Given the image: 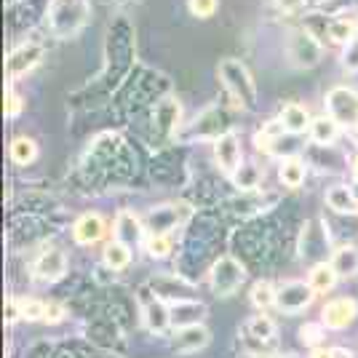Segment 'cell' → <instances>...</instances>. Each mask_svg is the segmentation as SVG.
I'll use <instances>...</instances> for the list:
<instances>
[{
    "instance_id": "obj_21",
    "label": "cell",
    "mask_w": 358,
    "mask_h": 358,
    "mask_svg": "<svg viewBox=\"0 0 358 358\" xmlns=\"http://www.w3.org/2000/svg\"><path fill=\"white\" fill-rule=\"evenodd\" d=\"M305 177H308V164H305L302 158L292 155V158L281 161V169H278V179H281V185L292 187V190H297L299 185L305 182Z\"/></svg>"
},
{
    "instance_id": "obj_4",
    "label": "cell",
    "mask_w": 358,
    "mask_h": 358,
    "mask_svg": "<svg viewBox=\"0 0 358 358\" xmlns=\"http://www.w3.org/2000/svg\"><path fill=\"white\" fill-rule=\"evenodd\" d=\"M327 115L340 126L358 129V94L353 89L337 86L327 94Z\"/></svg>"
},
{
    "instance_id": "obj_22",
    "label": "cell",
    "mask_w": 358,
    "mask_h": 358,
    "mask_svg": "<svg viewBox=\"0 0 358 358\" xmlns=\"http://www.w3.org/2000/svg\"><path fill=\"white\" fill-rule=\"evenodd\" d=\"M337 278L340 275L334 273L331 262H318V265H313L310 275H308V284L313 286L315 294H327V292H331L337 286Z\"/></svg>"
},
{
    "instance_id": "obj_14",
    "label": "cell",
    "mask_w": 358,
    "mask_h": 358,
    "mask_svg": "<svg viewBox=\"0 0 358 358\" xmlns=\"http://www.w3.org/2000/svg\"><path fill=\"white\" fill-rule=\"evenodd\" d=\"M169 315H171V327H195L203 321L206 315V305L201 302H193V299H174L169 305Z\"/></svg>"
},
{
    "instance_id": "obj_12",
    "label": "cell",
    "mask_w": 358,
    "mask_h": 358,
    "mask_svg": "<svg viewBox=\"0 0 358 358\" xmlns=\"http://www.w3.org/2000/svg\"><path fill=\"white\" fill-rule=\"evenodd\" d=\"M209 340H211L209 329L203 327V324H195V327L177 329V334L171 340V348L177 353H198V350H203L209 345Z\"/></svg>"
},
{
    "instance_id": "obj_40",
    "label": "cell",
    "mask_w": 358,
    "mask_h": 358,
    "mask_svg": "<svg viewBox=\"0 0 358 358\" xmlns=\"http://www.w3.org/2000/svg\"><path fill=\"white\" fill-rule=\"evenodd\" d=\"M350 190H353V198H356V203H358V179L353 182V185H350Z\"/></svg>"
},
{
    "instance_id": "obj_28",
    "label": "cell",
    "mask_w": 358,
    "mask_h": 358,
    "mask_svg": "<svg viewBox=\"0 0 358 358\" xmlns=\"http://www.w3.org/2000/svg\"><path fill=\"white\" fill-rule=\"evenodd\" d=\"M145 249L152 259H164L171 254V238L166 236V233H152L148 241H145Z\"/></svg>"
},
{
    "instance_id": "obj_32",
    "label": "cell",
    "mask_w": 358,
    "mask_h": 358,
    "mask_svg": "<svg viewBox=\"0 0 358 358\" xmlns=\"http://www.w3.org/2000/svg\"><path fill=\"white\" fill-rule=\"evenodd\" d=\"M343 67L348 70V73H358V35L350 41V43H345Z\"/></svg>"
},
{
    "instance_id": "obj_3",
    "label": "cell",
    "mask_w": 358,
    "mask_h": 358,
    "mask_svg": "<svg viewBox=\"0 0 358 358\" xmlns=\"http://www.w3.org/2000/svg\"><path fill=\"white\" fill-rule=\"evenodd\" d=\"M211 289L217 292V297H233L241 289V284L246 281V270L238 259L233 257H220L214 265H211Z\"/></svg>"
},
{
    "instance_id": "obj_10",
    "label": "cell",
    "mask_w": 358,
    "mask_h": 358,
    "mask_svg": "<svg viewBox=\"0 0 358 358\" xmlns=\"http://www.w3.org/2000/svg\"><path fill=\"white\" fill-rule=\"evenodd\" d=\"M214 158L224 174H236L243 164V152H241V139L236 131H227L220 139H214Z\"/></svg>"
},
{
    "instance_id": "obj_41",
    "label": "cell",
    "mask_w": 358,
    "mask_h": 358,
    "mask_svg": "<svg viewBox=\"0 0 358 358\" xmlns=\"http://www.w3.org/2000/svg\"><path fill=\"white\" fill-rule=\"evenodd\" d=\"M353 171H356V179H358V158L353 161Z\"/></svg>"
},
{
    "instance_id": "obj_30",
    "label": "cell",
    "mask_w": 358,
    "mask_h": 358,
    "mask_svg": "<svg viewBox=\"0 0 358 358\" xmlns=\"http://www.w3.org/2000/svg\"><path fill=\"white\" fill-rule=\"evenodd\" d=\"M217 6H220V0H187L190 14L198 16V19H209V16H214L217 14Z\"/></svg>"
},
{
    "instance_id": "obj_6",
    "label": "cell",
    "mask_w": 358,
    "mask_h": 358,
    "mask_svg": "<svg viewBox=\"0 0 358 358\" xmlns=\"http://www.w3.org/2000/svg\"><path fill=\"white\" fill-rule=\"evenodd\" d=\"M313 299H315V292L310 284H305V281H289V284H284L275 292V308L286 315H294L308 310L313 305Z\"/></svg>"
},
{
    "instance_id": "obj_27",
    "label": "cell",
    "mask_w": 358,
    "mask_h": 358,
    "mask_svg": "<svg viewBox=\"0 0 358 358\" xmlns=\"http://www.w3.org/2000/svg\"><path fill=\"white\" fill-rule=\"evenodd\" d=\"M275 292H278V289H273L270 281H257V284L252 286V305L259 308V310L275 305Z\"/></svg>"
},
{
    "instance_id": "obj_36",
    "label": "cell",
    "mask_w": 358,
    "mask_h": 358,
    "mask_svg": "<svg viewBox=\"0 0 358 358\" xmlns=\"http://www.w3.org/2000/svg\"><path fill=\"white\" fill-rule=\"evenodd\" d=\"M16 318H22V305L14 297H8V302H6V321L14 324Z\"/></svg>"
},
{
    "instance_id": "obj_1",
    "label": "cell",
    "mask_w": 358,
    "mask_h": 358,
    "mask_svg": "<svg viewBox=\"0 0 358 358\" xmlns=\"http://www.w3.org/2000/svg\"><path fill=\"white\" fill-rule=\"evenodd\" d=\"M45 16H48L51 35L59 38V41H67V38H75L86 27L91 16V6L89 0H51Z\"/></svg>"
},
{
    "instance_id": "obj_20",
    "label": "cell",
    "mask_w": 358,
    "mask_h": 358,
    "mask_svg": "<svg viewBox=\"0 0 358 358\" xmlns=\"http://www.w3.org/2000/svg\"><path fill=\"white\" fill-rule=\"evenodd\" d=\"M331 268L340 278L358 275V246H340L331 254Z\"/></svg>"
},
{
    "instance_id": "obj_17",
    "label": "cell",
    "mask_w": 358,
    "mask_h": 358,
    "mask_svg": "<svg viewBox=\"0 0 358 358\" xmlns=\"http://www.w3.org/2000/svg\"><path fill=\"white\" fill-rule=\"evenodd\" d=\"M356 35H358V19H350L348 14L331 16V19H329V32H327L329 43L345 45V43H350Z\"/></svg>"
},
{
    "instance_id": "obj_16",
    "label": "cell",
    "mask_w": 358,
    "mask_h": 358,
    "mask_svg": "<svg viewBox=\"0 0 358 358\" xmlns=\"http://www.w3.org/2000/svg\"><path fill=\"white\" fill-rule=\"evenodd\" d=\"M281 126H284L286 134H305V131H310V115H308V110L297 102H292V105H286L281 110Z\"/></svg>"
},
{
    "instance_id": "obj_18",
    "label": "cell",
    "mask_w": 358,
    "mask_h": 358,
    "mask_svg": "<svg viewBox=\"0 0 358 358\" xmlns=\"http://www.w3.org/2000/svg\"><path fill=\"white\" fill-rule=\"evenodd\" d=\"M310 139H313L318 148H331L334 145V139L340 136V123L334 118H329V115H321V118H315L310 123Z\"/></svg>"
},
{
    "instance_id": "obj_44",
    "label": "cell",
    "mask_w": 358,
    "mask_h": 358,
    "mask_svg": "<svg viewBox=\"0 0 358 358\" xmlns=\"http://www.w3.org/2000/svg\"><path fill=\"white\" fill-rule=\"evenodd\" d=\"M356 145H358V134H356Z\"/></svg>"
},
{
    "instance_id": "obj_19",
    "label": "cell",
    "mask_w": 358,
    "mask_h": 358,
    "mask_svg": "<svg viewBox=\"0 0 358 358\" xmlns=\"http://www.w3.org/2000/svg\"><path fill=\"white\" fill-rule=\"evenodd\" d=\"M327 206L337 214H358V203L353 198V190L348 185H334L327 190Z\"/></svg>"
},
{
    "instance_id": "obj_34",
    "label": "cell",
    "mask_w": 358,
    "mask_h": 358,
    "mask_svg": "<svg viewBox=\"0 0 358 358\" xmlns=\"http://www.w3.org/2000/svg\"><path fill=\"white\" fill-rule=\"evenodd\" d=\"M353 6H358V0H324V8L331 16L348 14V8H353Z\"/></svg>"
},
{
    "instance_id": "obj_7",
    "label": "cell",
    "mask_w": 358,
    "mask_h": 358,
    "mask_svg": "<svg viewBox=\"0 0 358 358\" xmlns=\"http://www.w3.org/2000/svg\"><path fill=\"white\" fill-rule=\"evenodd\" d=\"M43 59V45L35 43V41H27V43L16 45L14 51L8 54V59H6V70H8V78H11V83H14L16 78H22V75H27L32 67H38V62Z\"/></svg>"
},
{
    "instance_id": "obj_25",
    "label": "cell",
    "mask_w": 358,
    "mask_h": 358,
    "mask_svg": "<svg viewBox=\"0 0 358 358\" xmlns=\"http://www.w3.org/2000/svg\"><path fill=\"white\" fill-rule=\"evenodd\" d=\"M246 331H249V337L257 340V343H268L275 337V324H273V318L268 315H254L252 321L246 324Z\"/></svg>"
},
{
    "instance_id": "obj_37",
    "label": "cell",
    "mask_w": 358,
    "mask_h": 358,
    "mask_svg": "<svg viewBox=\"0 0 358 358\" xmlns=\"http://www.w3.org/2000/svg\"><path fill=\"white\" fill-rule=\"evenodd\" d=\"M62 318H64V308L51 302L48 310H45V321H48V324H57V321H62Z\"/></svg>"
},
{
    "instance_id": "obj_2",
    "label": "cell",
    "mask_w": 358,
    "mask_h": 358,
    "mask_svg": "<svg viewBox=\"0 0 358 358\" xmlns=\"http://www.w3.org/2000/svg\"><path fill=\"white\" fill-rule=\"evenodd\" d=\"M217 73L222 78L224 91L236 99V105L243 110H254L257 107V86L252 80V73L243 67V62L238 59H222Z\"/></svg>"
},
{
    "instance_id": "obj_15",
    "label": "cell",
    "mask_w": 358,
    "mask_h": 358,
    "mask_svg": "<svg viewBox=\"0 0 358 358\" xmlns=\"http://www.w3.org/2000/svg\"><path fill=\"white\" fill-rule=\"evenodd\" d=\"M142 238H145L142 222L136 220L131 211H120L118 217H115V241H120V243H126V246L134 249L136 243H142Z\"/></svg>"
},
{
    "instance_id": "obj_39",
    "label": "cell",
    "mask_w": 358,
    "mask_h": 358,
    "mask_svg": "<svg viewBox=\"0 0 358 358\" xmlns=\"http://www.w3.org/2000/svg\"><path fill=\"white\" fill-rule=\"evenodd\" d=\"M310 358H331V350H324V348H315Z\"/></svg>"
},
{
    "instance_id": "obj_42",
    "label": "cell",
    "mask_w": 358,
    "mask_h": 358,
    "mask_svg": "<svg viewBox=\"0 0 358 358\" xmlns=\"http://www.w3.org/2000/svg\"><path fill=\"white\" fill-rule=\"evenodd\" d=\"M262 358H297V356H262Z\"/></svg>"
},
{
    "instance_id": "obj_9",
    "label": "cell",
    "mask_w": 358,
    "mask_h": 358,
    "mask_svg": "<svg viewBox=\"0 0 358 358\" xmlns=\"http://www.w3.org/2000/svg\"><path fill=\"white\" fill-rule=\"evenodd\" d=\"M356 318H358V305H356V299H350V297L331 299V302L324 305V310H321V324L327 329H334V331L348 329Z\"/></svg>"
},
{
    "instance_id": "obj_13",
    "label": "cell",
    "mask_w": 358,
    "mask_h": 358,
    "mask_svg": "<svg viewBox=\"0 0 358 358\" xmlns=\"http://www.w3.org/2000/svg\"><path fill=\"white\" fill-rule=\"evenodd\" d=\"M64 273H67V254L62 249L51 246L35 259V275L41 281H59Z\"/></svg>"
},
{
    "instance_id": "obj_8",
    "label": "cell",
    "mask_w": 358,
    "mask_h": 358,
    "mask_svg": "<svg viewBox=\"0 0 358 358\" xmlns=\"http://www.w3.org/2000/svg\"><path fill=\"white\" fill-rule=\"evenodd\" d=\"M139 305H142V318L148 324L150 331L164 334L171 327V315H169V305L158 294H150L148 289H139Z\"/></svg>"
},
{
    "instance_id": "obj_38",
    "label": "cell",
    "mask_w": 358,
    "mask_h": 358,
    "mask_svg": "<svg viewBox=\"0 0 358 358\" xmlns=\"http://www.w3.org/2000/svg\"><path fill=\"white\" fill-rule=\"evenodd\" d=\"M329 350H331V358H356L353 350H348V348H329Z\"/></svg>"
},
{
    "instance_id": "obj_23",
    "label": "cell",
    "mask_w": 358,
    "mask_h": 358,
    "mask_svg": "<svg viewBox=\"0 0 358 358\" xmlns=\"http://www.w3.org/2000/svg\"><path fill=\"white\" fill-rule=\"evenodd\" d=\"M8 155L16 166H30L38 158V145L30 136H16L14 142L8 145Z\"/></svg>"
},
{
    "instance_id": "obj_33",
    "label": "cell",
    "mask_w": 358,
    "mask_h": 358,
    "mask_svg": "<svg viewBox=\"0 0 358 358\" xmlns=\"http://www.w3.org/2000/svg\"><path fill=\"white\" fill-rule=\"evenodd\" d=\"M22 107H24L22 96L8 86V91H6V115H8V118H16V115L22 113Z\"/></svg>"
},
{
    "instance_id": "obj_26",
    "label": "cell",
    "mask_w": 358,
    "mask_h": 358,
    "mask_svg": "<svg viewBox=\"0 0 358 358\" xmlns=\"http://www.w3.org/2000/svg\"><path fill=\"white\" fill-rule=\"evenodd\" d=\"M233 182L241 190H257L259 182H262V171H259V166L254 164H241V169L233 174Z\"/></svg>"
},
{
    "instance_id": "obj_11",
    "label": "cell",
    "mask_w": 358,
    "mask_h": 358,
    "mask_svg": "<svg viewBox=\"0 0 358 358\" xmlns=\"http://www.w3.org/2000/svg\"><path fill=\"white\" fill-rule=\"evenodd\" d=\"M105 233H107L105 217L96 214V211H89V214L78 217L73 224V238H75V243H80V246H91V243L102 241Z\"/></svg>"
},
{
    "instance_id": "obj_35",
    "label": "cell",
    "mask_w": 358,
    "mask_h": 358,
    "mask_svg": "<svg viewBox=\"0 0 358 358\" xmlns=\"http://www.w3.org/2000/svg\"><path fill=\"white\" fill-rule=\"evenodd\" d=\"M305 6H308V0H275V8H278L281 14H286V16L299 14Z\"/></svg>"
},
{
    "instance_id": "obj_29",
    "label": "cell",
    "mask_w": 358,
    "mask_h": 358,
    "mask_svg": "<svg viewBox=\"0 0 358 358\" xmlns=\"http://www.w3.org/2000/svg\"><path fill=\"white\" fill-rule=\"evenodd\" d=\"M299 340L308 345V348H318L321 340H324V324H313V321H308L305 327L299 329Z\"/></svg>"
},
{
    "instance_id": "obj_31",
    "label": "cell",
    "mask_w": 358,
    "mask_h": 358,
    "mask_svg": "<svg viewBox=\"0 0 358 358\" xmlns=\"http://www.w3.org/2000/svg\"><path fill=\"white\" fill-rule=\"evenodd\" d=\"M45 310H48V305L41 302V299H27V302H22V318H27V321H45Z\"/></svg>"
},
{
    "instance_id": "obj_43",
    "label": "cell",
    "mask_w": 358,
    "mask_h": 358,
    "mask_svg": "<svg viewBox=\"0 0 358 358\" xmlns=\"http://www.w3.org/2000/svg\"><path fill=\"white\" fill-rule=\"evenodd\" d=\"M6 3H8V6H16V3H19V0H6Z\"/></svg>"
},
{
    "instance_id": "obj_24",
    "label": "cell",
    "mask_w": 358,
    "mask_h": 358,
    "mask_svg": "<svg viewBox=\"0 0 358 358\" xmlns=\"http://www.w3.org/2000/svg\"><path fill=\"white\" fill-rule=\"evenodd\" d=\"M131 262V246L120 243V241H113L105 246V265L110 270H126Z\"/></svg>"
},
{
    "instance_id": "obj_5",
    "label": "cell",
    "mask_w": 358,
    "mask_h": 358,
    "mask_svg": "<svg viewBox=\"0 0 358 358\" xmlns=\"http://www.w3.org/2000/svg\"><path fill=\"white\" fill-rule=\"evenodd\" d=\"M289 57L292 62L302 67V70H308V67H315L321 57H324V43L315 38L310 30H297L292 32V41H289Z\"/></svg>"
}]
</instances>
